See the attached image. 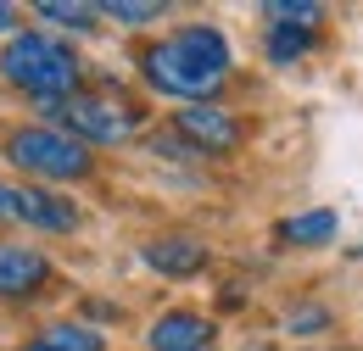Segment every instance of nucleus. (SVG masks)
Instances as JSON below:
<instances>
[{"label": "nucleus", "instance_id": "f8f14e48", "mask_svg": "<svg viewBox=\"0 0 363 351\" xmlns=\"http://www.w3.org/2000/svg\"><path fill=\"white\" fill-rule=\"evenodd\" d=\"M40 17H50V23H62V28H73V34H95V23H101V11L95 6H67V0H40Z\"/></svg>", "mask_w": 363, "mask_h": 351}, {"label": "nucleus", "instance_id": "aec40b11", "mask_svg": "<svg viewBox=\"0 0 363 351\" xmlns=\"http://www.w3.org/2000/svg\"><path fill=\"white\" fill-rule=\"evenodd\" d=\"M358 257H363V246H358Z\"/></svg>", "mask_w": 363, "mask_h": 351}, {"label": "nucleus", "instance_id": "f03ea898", "mask_svg": "<svg viewBox=\"0 0 363 351\" xmlns=\"http://www.w3.org/2000/svg\"><path fill=\"white\" fill-rule=\"evenodd\" d=\"M0 79L11 89L40 95L50 106V100H67L79 89V56H73V45L50 40V34H17L0 50Z\"/></svg>", "mask_w": 363, "mask_h": 351}, {"label": "nucleus", "instance_id": "423d86ee", "mask_svg": "<svg viewBox=\"0 0 363 351\" xmlns=\"http://www.w3.org/2000/svg\"><path fill=\"white\" fill-rule=\"evenodd\" d=\"M11 201H17V223H34V229H45V234H67V229H79V207H73L67 195L45 190V184L11 190Z\"/></svg>", "mask_w": 363, "mask_h": 351}, {"label": "nucleus", "instance_id": "7ed1b4c3", "mask_svg": "<svg viewBox=\"0 0 363 351\" xmlns=\"http://www.w3.org/2000/svg\"><path fill=\"white\" fill-rule=\"evenodd\" d=\"M11 162L34 178H84L90 173V151L73 139V134L56 129H17L11 134Z\"/></svg>", "mask_w": 363, "mask_h": 351}, {"label": "nucleus", "instance_id": "4468645a", "mask_svg": "<svg viewBox=\"0 0 363 351\" xmlns=\"http://www.w3.org/2000/svg\"><path fill=\"white\" fill-rule=\"evenodd\" d=\"M318 40V28H269V56L274 62H296V56H308Z\"/></svg>", "mask_w": 363, "mask_h": 351}, {"label": "nucleus", "instance_id": "0eeeda50", "mask_svg": "<svg viewBox=\"0 0 363 351\" xmlns=\"http://www.w3.org/2000/svg\"><path fill=\"white\" fill-rule=\"evenodd\" d=\"M151 351H213V323L201 312H162L151 323Z\"/></svg>", "mask_w": 363, "mask_h": 351}, {"label": "nucleus", "instance_id": "dca6fc26", "mask_svg": "<svg viewBox=\"0 0 363 351\" xmlns=\"http://www.w3.org/2000/svg\"><path fill=\"white\" fill-rule=\"evenodd\" d=\"M324 323H330V312H318V307H302V312H291V318H285V329H291V335H313V329H324Z\"/></svg>", "mask_w": 363, "mask_h": 351}, {"label": "nucleus", "instance_id": "ddd939ff", "mask_svg": "<svg viewBox=\"0 0 363 351\" xmlns=\"http://www.w3.org/2000/svg\"><path fill=\"white\" fill-rule=\"evenodd\" d=\"M263 17L269 23H279V28H318L324 23V6H313V0H274V6H263Z\"/></svg>", "mask_w": 363, "mask_h": 351}, {"label": "nucleus", "instance_id": "2eb2a0df", "mask_svg": "<svg viewBox=\"0 0 363 351\" xmlns=\"http://www.w3.org/2000/svg\"><path fill=\"white\" fill-rule=\"evenodd\" d=\"M101 17H112V23H157L162 17V6H145V0H112V6H95Z\"/></svg>", "mask_w": 363, "mask_h": 351}, {"label": "nucleus", "instance_id": "20e7f679", "mask_svg": "<svg viewBox=\"0 0 363 351\" xmlns=\"http://www.w3.org/2000/svg\"><path fill=\"white\" fill-rule=\"evenodd\" d=\"M50 117H62L79 139H95V145H123L135 139L140 117L129 106H112L106 95H67V100H50Z\"/></svg>", "mask_w": 363, "mask_h": 351}, {"label": "nucleus", "instance_id": "39448f33", "mask_svg": "<svg viewBox=\"0 0 363 351\" xmlns=\"http://www.w3.org/2000/svg\"><path fill=\"white\" fill-rule=\"evenodd\" d=\"M174 129L196 145V151H207V156H229L235 145H240V123L229 117L224 106H213V100H201V106H184L179 117H174Z\"/></svg>", "mask_w": 363, "mask_h": 351}, {"label": "nucleus", "instance_id": "f3484780", "mask_svg": "<svg viewBox=\"0 0 363 351\" xmlns=\"http://www.w3.org/2000/svg\"><path fill=\"white\" fill-rule=\"evenodd\" d=\"M11 218H17V201H11V190L0 184V223H11Z\"/></svg>", "mask_w": 363, "mask_h": 351}, {"label": "nucleus", "instance_id": "9b49d317", "mask_svg": "<svg viewBox=\"0 0 363 351\" xmlns=\"http://www.w3.org/2000/svg\"><path fill=\"white\" fill-rule=\"evenodd\" d=\"M40 346L45 351H106V340L95 329H84V323H50L40 335Z\"/></svg>", "mask_w": 363, "mask_h": 351}, {"label": "nucleus", "instance_id": "1a4fd4ad", "mask_svg": "<svg viewBox=\"0 0 363 351\" xmlns=\"http://www.w3.org/2000/svg\"><path fill=\"white\" fill-rule=\"evenodd\" d=\"M50 279V263L28 246H0V296H28Z\"/></svg>", "mask_w": 363, "mask_h": 351}, {"label": "nucleus", "instance_id": "6ab92c4d", "mask_svg": "<svg viewBox=\"0 0 363 351\" xmlns=\"http://www.w3.org/2000/svg\"><path fill=\"white\" fill-rule=\"evenodd\" d=\"M23 351H45V346H40V340H34V346H23Z\"/></svg>", "mask_w": 363, "mask_h": 351}, {"label": "nucleus", "instance_id": "f257e3e1", "mask_svg": "<svg viewBox=\"0 0 363 351\" xmlns=\"http://www.w3.org/2000/svg\"><path fill=\"white\" fill-rule=\"evenodd\" d=\"M145 79L151 89H162V95H174L184 106H201V100H213L229 79V45L218 28H207V23H190L179 34H168L162 45H151L145 50Z\"/></svg>", "mask_w": 363, "mask_h": 351}, {"label": "nucleus", "instance_id": "6e6552de", "mask_svg": "<svg viewBox=\"0 0 363 351\" xmlns=\"http://www.w3.org/2000/svg\"><path fill=\"white\" fill-rule=\"evenodd\" d=\"M145 263L157 267V273H168V279H190V273L207 267V246L196 234H162V240L145 246Z\"/></svg>", "mask_w": 363, "mask_h": 351}, {"label": "nucleus", "instance_id": "9d476101", "mask_svg": "<svg viewBox=\"0 0 363 351\" xmlns=\"http://www.w3.org/2000/svg\"><path fill=\"white\" fill-rule=\"evenodd\" d=\"M335 229H341V223H335V212H330V207H313V212L285 218L279 229H274V240L302 251V246H330V240H335Z\"/></svg>", "mask_w": 363, "mask_h": 351}, {"label": "nucleus", "instance_id": "a211bd4d", "mask_svg": "<svg viewBox=\"0 0 363 351\" xmlns=\"http://www.w3.org/2000/svg\"><path fill=\"white\" fill-rule=\"evenodd\" d=\"M6 28H17V11H11V6H0V34H6Z\"/></svg>", "mask_w": 363, "mask_h": 351}]
</instances>
